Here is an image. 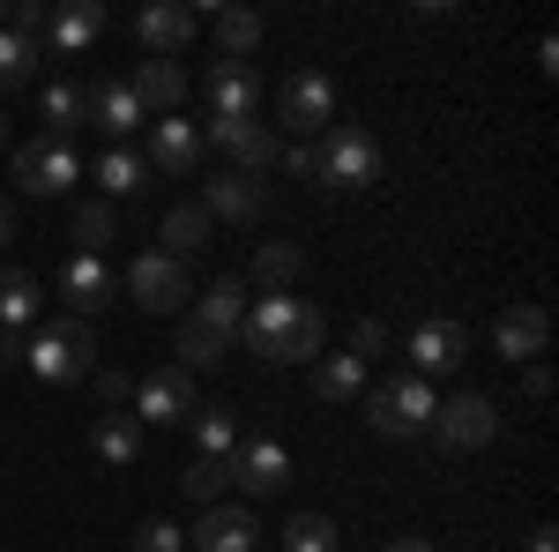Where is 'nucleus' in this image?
<instances>
[{
    "label": "nucleus",
    "mask_w": 559,
    "mask_h": 552,
    "mask_svg": "<svg viewBox=\"0 0 559 552\" xmlns=\"http://www.w3.org/2000/svg\"><path fill=\"white\" fill-rule=\"evenodd\" d=\"M128 90L142 97V113H150V120H173V113H179V97H187V75H179L173 60H134Z\"/></svg>",
    "instance_id": "nucleus-22"
},
{
    "label": "nucleus",
    "mask_w": 559,
    "mask_h": 552,
    "mask_svg": "<svg viewBox=\"0 0 559 552\" xmlns=\"http://www.w3.org/2000/svg\"><path fill=\"white\" fill-rule=\"evenodd\" d=\"M75 179H83V157H75L68 142H52V134H38V142L15 150V187H23V195H68Z\"/></svg>",
    "instance_id": "nucleus-7"
},
{
    "label": "nucleus",
    "mask_w": 559,
    "mask_h": 552,
    "mask_svg": "<svg viewBox=\"0 0 559 552\" xmlns=\"http://www.w3.org/2000/svg\"><path fill=\"white\" fill-rule=\"evenodd\" d=\"M321 337H329V321H321V306H306L292 292H261L247 306V321H239V343L269 359V366H292V359H321Z\"/></svg>",
    "instance_id": "nucleus-1"
},
{
    "label": "nucleus",
    "mask_w": 559,
    "mask_h": 552,
    "mask_svg": "<svg viewBox=\"0 0 559 552\" xmlns=\"http://www.w3.org/2000/svg\"><path fill=\"white\" fill-rule=\"evenodd\" d=\"M530 552H559V530L545 522V530H530Z\"/></svg>",
    "instance_id": "nucleus-43"
},
{
    "label": "nucleus",
    "mask_w": 559,
    "mask_h": 552,
    "mask_svg": "<svg viewBox=\"0 0 559 552\" xmlns=\"http://www.w3.org/2000/svg\"><path fill=\"white\" fill-rule=\"evenodd\" d=\"M545 343H552V321H545V306H530V298H515L500 321H492V351L508 359V366H537L545 359Z\"/></svg>",
    "instance_id": "nucleus-15"
},
{
    "label": "nucleus",
    "mask_w": 559,
    "mask_h": 552,
    "mask_svg": "<svg viewBox=\"0 0 559 552\" xmlns=\"http://www.w3.org/2000/svg\"><path fill=\"white\" fill-rule=\"evenodd\" d=\"M247 306H254V292H247L239 277H216L210 292H202V314H194V321H210V329H231V337H239Z\"/></svg>",
    "instance_id": "nucleus-25"
},
{
    "label": "nucleus",
    "mask_w": 559,
    "mask_h": 552,
    "mask_svg": "<svg viewBox=\"0 0 559 552\" xmlns=\"http://www.w3.org/2000/svg\"><path fill=\"white\" fill-rule=\"evenodd\" d=\"M411 374L418 381H432V374H455L463 359H471V337H463V321H448V314H432V321H418L411 329Z\"/></svg>",
    "instance_id": "nucleus-11"
},
{
    "label": "nucleus",
    "mask_w": 559,
    "mask_h": 552,
    "mask_svg": "<svg viewBox=\"0 0 559 552\" xmlns=\"http://www.w3.org/2000/svg\"><path fill=\"white\" fill-rule=\"evenodd\" d=\"M194 441H202V456H216V463H231V448H239V411H224V403H210V411H194Z\"/></svg>",
    "instance_id": "nucleus-31"
},
{
    "label": "nucleus",
    "mask_w": 559,
    "mask_h": 552,
    "mask_svg": "<svg viewBox=\"0 0 559 552\" xmlns=\"http://www.w3.org/2000/svg\"><path fill=\"white\" fill-rule=\"evenodd\" d=\"M299 269H306V255L292 247V239H261L254 247V284H269V292H284Z\"/></svg>",
    "instance_id": "nucleus-33"
},
{
    "label": "nucleus",
    "mask_w": 559,
    "mask_h": 552,
    "mask_svg": "<svg viewBox=\"0 0 559 552\" xmlns=\"http://www.w3.org/2000/svg\"><path fill=\"white\" fill-rule=\"evenodd\" d=\"M0 366H23V337L15 329H0Z\"/></svg>",
    "instance_id": "nucleus-42"
},
{
    "label": "nucleus",
    "mask_w": 559,
    "mask_h": 552,
    "mask_svg": "<svg viewBox=\"0 0 559 552\" xmlns=\"http://www.w3.org/2000/svg\"><path fill=\"white\" fill-rule=\"evenodd\" d=\"M276 128L329 134V128H336V83H329L321 68H299V75L284 83V97H276Z\"/></svg>",
    "instance_id": "nucleus-5"
},
{
    "label": "nucleus",
    "mask_w": 559,
    "mask_h": 552,
    "mask_svg": "<svg viewBox=\"0 0 559 552\" xmlns=\"http://www.w3.org/2000/svg\"><path fill=\"white\" fill-rule=\"evenodd\" d=\"M216 45H224V60H254L261 15H254V8H216Z\"/></svg>",
    "instance_id": "nucleus-32"
},
{
    "label": "nucleus",
    "mask_w": 559,
    "mask_h": 552,
    "mask_svg": "<svg viewBox=\"0 0 559 552\" xmlns=\"http://www.w3.org/2000/svg\"><path fill=\"white\" fill-rule=\"evenodd\" d=\"M128 298L157 321V314H179L187 306V261H173V255H134V269H128Z\"/></svg>",
    "instance_id": "nucleus-6"
},
{
    "label": "nucleus",
    "mask_w": 559,
    "mask_h": 552,
    "mask_svg": "<svg viewBox=\"0 0 559 552\" xmlns=\"http://www.w3.org/2000/svg\"><path fill=\"white\" fill-rule=\"evenodd\" d=\"M231 485H247L254 501L284 493V485H292V456H284V441H239V448H231Z\"/></svg>",
    "instance_id": "nucleus-16"
},
{
    "label": "nucleus",
    "mask_w": 559,
    "mask_h": 552,
    "mask_svg": "<svg viewBox=\"0 0 559 552\" xmlns=\"http://www.w3.org/2000/svg\"><path fill=\"white\" fill-rule=\"evenodd\" d=\"M112 232H120V224H112V202H83V210H75V239H83V255H105Z\"/></svg>",
    "instance_id": "nucleus-37"
},
{
    "label": "nucleus",
    "mask_w": 559,
    "mask_h": 552,
    "mask_svg": "<svg viewBox=\"0 0 559 552\" xmlns=\"http://www.w3.org/2000/svg\"><path fill=\"white\" fill-rule=\"evenodd\" d=\"M97 31H105V8H97V0H68V8H45L38 45H52V52H90Z\"/></svg>",
    "instance_id": "nucleus-21"
},
{
    "label": "nucleus",
    "mask_w": 559,
    "mask_h": 552,
    "mask_svg": "<svg viewBox=\"0 0 559 552\" xmlns=\"http://www.w3.org/2000/svg\"><path fill=\"white\" fill-rule=\"evenodd\" d=\"M60 298H68L75 321L105 314V306H112V269H105V255H75L68 261V269H60Z\"/></svg>",
    "instance_id": "nucleus-19"
},
{
    "label": "nucleus",
    "mask_w": 559,
    "mask_h": 552,
    "mask_svg": "<svg viewBox=\"0 0 559 552\" xmlns=\"http://www.w3.org/2000/svg\"><path fill=\"white\" fill-rule=\"evenodd\" d=\"M388 343H395V337H388L381 321H358V329H350V359H358V366H366V359H381Z\"/></svg>",
    "instance_id": "nucleus-39"
},
{
    "label": "nucleus",
    "mask_w": 559,
    "mask_h": 552,
    "mask_svg": "<svg viewBox=\"0 0 559 552\" xmlns=\"http://www.w3.org/2000/svg\"><path fill=\"white\" fill-rule=\"evenodd\" d=\"M261 210H269V179L261 172H224V179L202 187V216L210 224H261Z\"/></svg>",
    "instance_id": "nucleus-13"
},
{
    "label": "nucleus",
    "mask_w": 559,
    "mask_h": 552,
    "mask_svg": "<svg viewBox=\"0 0 559 552\" xmlns=\"http://www.w3.org/2000/svg\"><path fill=\"white\" fill-rule=\"evenodd\" d=\"M0 31H8V0H0Z\"/></svg>",
    "instance_id": "nucleus-47"
},
{
    "label": "nucleus",
    "mask_w": 559,
    "mask_h": 552,
    "mask_svg": "<svg viewBox=\"0 0 559 552\" xmlns=\"http://www.w3.org/2000/svg\"><path fill=\"white\" fill-rule=\"evenodd\" d=\"M254 538H261L254 508H231V501L202 508V522L187 530V545H194V552H254Z\"/></svg>",
    "instance_id": "nucleus-17"
},
{
    "label": "nucleus",
    "mask_w": 559,
    "mask_h": 552,
    "mask_svg": "<svg viewBox=\"0 0 559 552\" xmlns=\"http://www.w3.org/2000/svg\"><path fill=\"white\" fill-rule=\"evenodd\" d=\"M38 277H31V269H0V329H15V337H23V329H38Z\"/></svg>",
    "instance_id": "nucleus-24"
},
{
    "label": "nucleus",
    "mask_w": 559,
    "mask_h": 552,
    "mask_svg": "<svg viewBox=\"0 0 559 552\" xmlns=\"http://www.w3.org/2000/svg\"><path fill=\"white\" fill-rule=\"evenodd\" d=\"M381 552H432L426 538H395V545H381Z\"/></svg>",
    "instance_id": "nucleus-45"
},
{
    "label": "nucleus",
    "mask_w": 559,
    "mask_h": 552,
    "mask_svg": "<svg viewBox=\"0 0 559 552\" xmlns=\"http://www.w3.org/2000/svg\"><path fill=\"white\" fill-rule=\"evenodd\" d=\"M83 120H90L83 113V83H52L45 90V134H52V142H68Z\"/></svg>",
    "instance_id": "nucleus-35"
},
{
    "label": "nucleus",
    "mask_w": 559,
    "mask_h": 552,
    "mask_svg": "<svg viewBox=\"0 0 559 552\" xmlns=\"http://www.w3.org/2000/svg\"><path fill=\"white\" fill-rule=\"evenodd\" d=\"M0 150H8V113H0Z\"/></svg>",
    "instance_id": "nucleus-46"
},
{
    "label": "nucleus",
    "mask_w": 559,
    "mask_h": 552,
    "mask_svg": "<svg viewBox=\"0 0 559 552\" xmlns=\"http://www.w3.org/2000/svg\"><path fill=\"white\" fill-rule=\"evenodd\" d=\"M432 411H440V396H432V381H418V374H395V381H381L366 396V419H373V433H388V441L426 433Z\"/></svg>",
    "instance_id": "nucleus-3"
},
{
    "label": "nucleus",
    "mask_w": 559,
    "mask_h": 552,
    "mask_svg": "<svg viewBox=\"0 0 559 552\" xmlns=\"http://www.w3.org/2000/svg\"><path fill=\"white\" fill-rule=\"evenodd\" d=\"M202 142L231 150V165H239V172H269V165H276V128H269V120H210Z\"/></svg>",
    "instance_id": "nucleus-18"
},
{
    "label": "nucleus",
    "mask_w": 559,
    "mask_h": 552,
    "mask_svg": "<svg viewBox=\"0 0 559 552\" xmlns=\"http://www.w3.org/2000/svg\"><path fill=\"white\" fill-rule=\"evenodd\" d=\"M90 448H97V463L128 470L134 456H142V425H134V411H105V419L90 425Z\"/></svg>",
    "instance_id": "nucleus-23"
},
{
    "label": "nucleus",
    "mask_w": 559,
    "mask_h": 552,
    "mask_svg": "<svg viewBox=\"0 0 559 552\" xmlns=\"http://www.w3.org/2000/svg\"><path fill=\"white\" fill-rule=\"evenodd\" d=\"M202 97H210V120H261V75L247 60H216L202 75Z\"/></svg>",
    "instance_id": "nucleus-12"
},
{
    "label": "nucleus",
    "mask_w": 559,
    "mask_h": 552,
    "mask_svg": "<svg viewBox=\"0 0 559 552\" xmlns=\"http://www.w3.org/2000/svg\"><path fill=\"white\" fill-rule=\"evenodd\" d=\"M97 396H105L112 411H128V403H134V374H120V366H97Z\"/></svg>",
    "instance_id": "nucleus-40"
},
{
    "label": "nucleus",
    "mask_w": 559,
    "mask_h": 552,
    "mask_svg": "<svg viewBox=\"0 0 559 552\" xmlns=\"http://www.w3.org/2000/svg\"><path fill=\"white\" fill-rule=\"evenodd\" d=\"M276 552H336V522L329 515H292L276 530Z\"/></svg>",
    "instance_id": "nucleus-36"
},
{
    "label": "nucleus",
    "mask_w": 559,
    "mask_h": 552,
    "mask_svg": "<svg viewBox=\"0 0 559 552\" xmlns=\"http://www.w3.org/2000/svg\"><path fill=\"white\" fill-rule=\"evenodd\" d=\"M179 493H187L194 508H216V501L231 493V463H216V456H194V463L179 470Z\"/></svg>",
    "instance_id": "nucleus-30"
},
{
    "label": "nucleus",
    "mask_w": 559,
    "mask_h": 552,
    "mask_svg": "<svg viewBox=\"0 0 559 552\" xmlns=\"http://www.w3.org/2000/svg\"><path fill=\"white\" fill-rule=\"evenodd\" d=\"M83 113H90L105 134H120V142L150 128V113H142V97H134L128 83H90V90H83Z\"/></svg>",
    "instance_id": "nucleus-20"
},
{
    "label": "nucleus",
    "mask_w": 559,
    "mask_h": 552,
    "mask_svg": "<svg viewBox=\"0 0 559 552\" xmlns=\"http://www.w3.org/2000/svg\"><path fill=\"white\" fill-rule=\"evenodd\" d=\"M23 366H31L38 381H52V388L90 381V374H97V337H90V321H75V314L38 321V329H31V343H23Z\"/></svg>",
    "instance_id": "nucleus-2"
},
{
    "label": "nucleus",
    "mask_w": 559,
    "mask_h": 552,
    "mask_svg": "<svg viewBox=\"0 0 559 552\" xmlns=\"http://www.w3.org/2000/svg\"><path fill=\"white\" fill-rule=\"evenodd\" d=\"M194 31H202V15H194L187 0H150V8L134 15V38L150 45V60H173V52H187V45H194Z\"/></svg>",
    "instance_id": "nucleus-14"
},
{
    "label": "nucleus",
    "mask_w": 559,
    "mask_h": 552,
    "mask_svg": "<svg viewBox=\"0 0 559 552\" xmlns=\"http://www.w3.org/2000/svg\"><path fill=\"white\" fill-rule=\"evenodd\" d=\"M134 552H187V530H173L165 515H150V522L134 530Z\"/></svg>",
    "instance_id": "nucleus-38"
},
{
    "label": "nucleus",
    "mask_w": 559,
    "mask_h": 552,
    "mask_svg": "<svg viewBox=\"0 0 559 552\" xmlns=\"http://www.w3.org/2000/svg\"><path fill=\"white\" fill-rule=\"evenodd\" d=\"M202 150H210V142H202V128L173 113V120H150L142 165H150V179H157V172H165V179H187V172H202Z\"/></svg>",
    "instance_id": "nucleus-9"
},
{
    "label": "nucleus",
    "mask_w": 559,
    "mask_h": 552,
    "mask_svg": "<svg viewBox=\"0 0 559 552\" xmlns=\"http://www.w3.org/2000/svg\"><path fill=\"white\" fill-rule=\"evenodd\" d=\"M440 448H485L492 433H500V411H492V396H477V388H463V396H448L440 411H432L426 425Z\"/></svg>",
    "instance_id": "nucleus-8"
},
{
    "label": "nucleus",
    "mask_w": 559,
    "mask_h": 552,
    "mask_svg": "<svg viewBox=\"0 0 559 552\" xmlns=\"http://www.w3.org/2000/svg\"><path fill=\"white\" fill-rule=\"evenodd\" d=\"M313 396L321 403H350V396H366V366L336 351V359H313Z\"/></svg>",
    "instance_id": "nucleus-26"
},
{
    "label": "nucleus",
    "mask_w": 559,
    "mask_h": 552,
    "mask_svg": "<svg viewBox=\"0 0 559 552\" xmlns=\"http://www.w3.org/2000/svg\"><path fill=\"white\" fill-rule=\"evenodd\" d=\"M187 419H194V374L157 366L134 381V425H187Z\"/></svg>",
    "instance_id": "nucleus-10"
},
{
    "label": "nucleus",
    "mask_w": 559,
    "mask_h": 552,
    "mask_svg": "<svg viewBox=\"0 0 559 552\" xmlns=\"http://www.w3.org/2000/svg\"><path fill=\"white\" fill-rule=\"evenodd\" d=\"M179 374H194V366H216L224 351H231V329H210V321H179Z\"/></svg>",
    "instance_id": "nucleus-29"
},
{
    "label": "nucleus",
    "mask_w": 559,
    "mask_h": 552,
    "mask_svg": "<svg viewBox=\"0 0 559 552\" xmlns=\"http://www.w3.org/2000/svg\"><path fill=\"white\" fill-rule=\"evenodd\" d=\"M90 179H97V195H142L150 187V165H142V150H105Z\"/></svg>",
    "instance_id": "nucleus-28"
},
{
    "label": "nucleus",
    "mask_w": 559,
    "mask_h": 552,
    "mask_svg": "<svg viewBox=\"0 0 559 552\" xmlns=\"http://www.w3.org/2000/svg\"><path fill=\"white\" fill-rule=\"evenodd\" d=\"M381 165H388L381 142H373L366 128H344V120L321 134V150H313V179H329V187H373Z\"/></svg>",
    "instance_id": "nucleus-4"
},
{
    "label": "nucleus",
    "mask_w": 559,
    "mask_h": 552,
    "mask_svg": "<svg viewBox=\"0 0 559 552\" xmlns=\"http://www.w3.org/2000/svg\"><path fill=\"white\" fill-rule=\"evenodd\" d=\"M23 83H38V38L0 31V90H23Z\"/></svg>",
    "instance_id": "nucleus-34"
},
{
    "label": "nucleus",
    "mask_w": 559,
    "mask_h": 552,
    "mask_svg": "<svg viewBox=\"0 0 559 552\" xmlns=\"http://www.w3.org/2000/svg\"><path fill=\"white\" fill-rule=\"evenodd\" d=\"M284 172H292V179H313V150H306V142H299V150H284Z\"/></svg>",
    "instance_id": "nucleus-41"
},
{
    "label": "nucleus",
    "mask_w": 559,
    "mask_h": 552,
    "mask_svg": "<svg viewBox=\"0 0 559 552\" xmlns=\"http://www.w3.org/2000/svg\"><path fill=\"white\" fill-rule=\"evenodd\" d=\"M15 239V216H8V195H0V247Z\"/></svg>",
    "instance_id": "nucleus-44"
},
{
    "label": "nucleus",
    "mask_w": 559,
    "mask_h": 552,
    "mask_svg": "<svg viewBox=\"0 0 559 552\" xmlns=\"http://www.w3.org/2000/svg\"><path fill=\"white\" fill-rule=\"evenodd\" d=\"M210 216H202V202H179V210H165V255L173 261H187V255H202L210 247Z\"/></svg>",
    "instance_id": "nucleus-27"
}]
</instances>
